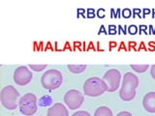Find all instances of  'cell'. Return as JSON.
<instances>
[{
	"mask_svg": "<svg viewBox=\"0 0 155 116\" xmlns=\"http://www.w3.org/2000/svg\"><path fill=\"white\" fill-rule=\"evenodd\" d=\"M139 86V78L132 72H126L122 80L119 97L122 101L130 102L136 96V89Z\"/></svg>",
	"mask_w": 155,
	"mask_h": 116,
	"instance_id": "obj_1",
	"label": "cell"
},
{
	"mask_svg": "<svg viewBox=\"0 0 155 116\" xmlns=\"http://www.w3.org/2000/svg\"><path fill=\"white\" fill-rule=\"evenodd\" d=\"M45 48H44V43L43 42H40L39 43V51H44Z\"/></svg>",
	"mask_w": 155,
	"mask_h": 116,
	"instance_id": "obj_40",
	"label": "cell"
},
{
	"mask_svg": "<svg viewBox=\"0 0 155 116\" xmlns=\"http://www.w3.org/2000/svg\"><path fill=\"white\" fill-rule=\"evenodd\" d=\"M111 18H117V14H115L114 9H111Z\"/></svg>",
	"mask_w": 155,
	"mask_h": 116,
	"instance_id": "obj_41",
	"label": "cell"
},
{
	"mask_svg": "<svg viewBox=\"0 0 155 116\" xmlns=\"http://www.w3.org/2000/svg\"><path fill=\"white\" fill-rule=\"evenodd\" d=\"M20 93L13 85L5 86L0 94V100L2 106L8 110H14L19 106Z\"/></svg>",
	"mask_w": 155,
	"mask_h": 116,
	"instance_id": "obj_3",
	"label": "cell"
},
{
	"mask_svg": "<svg viewBox=\"0 0 155 116\" xmlns=\"http://www.w3.org/2000/svg\"><path fill=\"white\" fill-rule=\"evenodd\" d=\"M148 29H149L148 34H153V35H155L154 29H153V26H152V25H149V26H148Z\"/></svg>",
	"mask_w": 155,
	"mask_h": 116,
	"instance_id": "obj_39",
	"label": "cell"
},
{
	"mask_svg": "<svg viewBox=\"0 0 155 116\" xmlns=\"http://www.w3.org/2000/svg\"><path fill=\"white\" fill-rule=\"evenodd\" d=\"M109 46H110V50H111L112 48L118 46V44L116 43V42H114V41H110V42H109Z\"/></svg>",
	"mask_w": 155,
	"mask_h": 116,
	"instance_id": "obj_29",
	"label": "cell"
},
{
	"mask_svg": "<svg viewBox=\"0 0 155 116\" xmlns=\"http://www.w3.org/2000/svg\"><path fill=\"white\" fill-rule=\"evenodd\" d=\"M96 46H97V48H96L97 51H104V50H101V48H100V43H99V42H97Z\"/></svg>",
	"mask_w": 155,
	"mask_h": 116,
	"instance_id": "obj_44",
	"label": "cell"
},
{
	"mask_svg": "<svg viewBox=\"0 0 155 116\" xmlns=\"http://www.w3.org/2000/svg\"><path fill=\"white\" fill-rule=\"evenodd\" d=\"M140 13H141V10L140 9H137V8L133 9V18H136V16L142 18V16H140Z\"/></svg>",
	"mask_w": 155,
	"mask_h": 116,
	"instance_id": "obj_24",
	"label": "cell"
},
{
	"mask_svg": "<svg viewBox=\"0 0 155 116\" xmlns=\"http://www.w3.org/2000/svg\"><path fill=\"white\" fill-rule=\"evenodd\" d=\"M86 12H87V14H86V18H94L95 16H96V12H95V10L94 9H92V8H89L86 10Z\"/></svg>",
	"mask_w": 155,
	"mask_h": 116,
	"instance_id": "obj_18",
	"label": "cell"
},
{
	"mask_svg": "<svg viewBox=\"0 0 155 116\" xmlns=\"http://www.w3.org/2000/svg\"><path fill=\"white\" fill-rule=\"evenodd\" d=\"M40 116H41V115H40Z\"/></svg>",
	"mask_w": 155,
	"mask_h": 116,
	"instance_id": "obj_49",
	"label": "cell"
},
{
	"mask_svg": "<svg viewBox=\"0 0 155 116\" xmlns=\"http://www.w3.org/2000/svg\"><path fill=\"white\" fill-rule=\"evenodd\" d=\"M154 32H155V29H154Z\"/></svg>",
	"mask_w": 155,
	"mask_h": 116,
	"instance_id": "obj_48",
	"label": "cell"
},
{
	"mask_svg": "<svg viewBox=\"0 0 155 116\" xmlns=\"http://www.w3.org/2000/svg\"><path fill=\"white\" fill-rule=\"evenodd\" d=\"M118 34H120V33H123V27L121 26V25H118V31H117Z\"/></svg>",
	"mask_w": 155,
	"mask_h": 116,
	"instance_id": "obj_43",
	"label": "cell"
},
{
	"mask_svg": "<svg viewBox=\"0 0 155 116\" xmlns=\"http://www.w3.org/2000/svg\"><path fill=\"white\" fill-rule=\"evenodd\" d=\"M101 33H104L105 35H108V33H109V32L106 30V28H105V26H104V25H101V27L99 28V32H98V34L100 35Z\"/></svg>",
	"mask_w": 155,
	"mask_h": 116,
	"instance_id": "obj_30",
	"label": "cell"
},
{
	"mask_svg": "<svg viewBox=\"0 0 155 116\" xmlns=\"http://www.w3.org/2000/svg\"><path fill=\"white\" fill-rule=\"evenodd\" d=\"M14 81L17 85L25 86L29 83L33 78V74L26 66H21L17 68L14 72Z\"/></svg>",
	"mask_w": 155,
	"mask_h": 116,
	"instance_id": "obj_8",
	"label": "cell"
},
{
	"mask_svg": "<svg viewBox=\"0 0 155 116\" xmlns=\"http://www.w3.org/2000/svg\"><path fill=\"white\" fill-rule=\"evenodd\" d=\"M82 46H83V48H82V51L86 50V48H85V46H86V44H85V42H83V43H82Z\"/></svg>",
	"mask_w": 155,
	"mask_h": 116,
	"instance_id": "obj_46",
	"label": "cell"
},
{
	"mask_svg": "<svg viewBox=\"0 0 155 116\" xmlns=\"http://www.w3.org/2000/svg\"><path fill=\"white\" fill-rule=\"evenodd\" d=\"M62 82H63V76L60 71L55 69L48 70L41 78L42 86L50 91L59 88Z\"/></svg>",
	"mask_w": 155,
	"mask_h": 116,
	"instance_id": "obj_4",
	"label": "cell"
},
{
	"mask_svg": "<svg viewBox=\"0 0 155 116\" xmlns=\"http://www.w3.org/2000/svg\"><path fill=\"white\" fill-rule=\"evenodd\" d=\"M33 50L34 51H39V44L37 42L33 43Z\"/></svg>",
	"mask_w": 155,
	"mask_h": 116,
	"instance_id": "obj_38",
	"label": "cell"
},
{
	"mask_svg": "<svg viewBox=\"0 0 155 116\" xmlns=\"http://www.w3.org/2000/svg\"><path fill=\"white\" fill-rule=\"evenodd\" d=\"M108 87L102 78L93 76L85 80L83 84V94L88 97H98L107 92Z\"/></svg>",
	"mask_w": 155,
	"mask_h": 116,
	"instance_id": "obj_2",
	"label": "cell"
},
{
	"mask_svg": "<svg viewBox=\"0 0 155 116\" xmlns=\"http://www.w3.org/2000/svg\"><path fill=\"white\" fill-rule=\"evenodd\" d=\"M139 29H140V31H139V32H140V35L141 34V33H142V32H143L144 34H146V35L148 34L147 26H146V25H144V24H140V27H139Z\"/></svg>",
	"mask_w": 155,
	"mask_h": 116,
	"instance_id": "obj_22",
	"label": "cell"
},
{
	"mask_svg": "<svg viewBox=\"0 0 155 116\" xmlns=\"http://www.w3.org/2000/svg\"><path fill=\"white\" fill-rule=\"evenodd\" d=\"M128 46H129V48H128V50H130L131 48H133L134 50L138 51V48H136V46H137V43H136V42H129V43H128Z\"/></svg>",
	"mask_w": 155,
	"mask_h": 116,
	"instance_id": "obj_26",
	"label": "cell"
},
{
	"mask_svg": "<svg viewBox=\"0 0 155 116\" xmlns=\"http://www.w3.org/2000/svg\"><path fill=\"white\" fill-rule=\"evenodd\" d=\"M102 80L106 82L108 87V92H114L118 89L121 80V74L116 69L108 70L104 74Z\"/></svg>",
	"mask_w": 155,
	"mask_h": 116,
	"instance_id": "obj_7",
	"label": "cell"
},
{
	"mask_svg": "<svg viewBox=\"0 0 155 116\" xmlns=\"http://www.w3.org/2000/svg\"><path fill=\"white\" fill-rule=\"evenodd\" d=\"M121 50H124L125 51H128V48H126V44H124V42H121V43L118 44V51H120Z\"/></svg>",
	"mask_w": 155,
	"mask_h": 116,
	"instance_id": "obj_27",
	"label": "cell"
},
{
	"mask_svg": "<svg viewBox=\"0 0 155 116\" xmlns=\"http://www.w3.org/2000/svg\"><path fill=\"white\" fill-rule=\"evenodd\" d=\"M151 13H152V18H155V10L154 9H152V10H151Z\"/></svg>",
	"mask_w": 155,
	"mask_h": 116,
	"instance_id": "obj_47",
	"label": "cell"
},
{
	"mask_svg": "<svg viewBox=\"0 0 155 116\" xmlns=\"http://www.w3.org/2000/svg\"><path fill=\"white\" fill-rule=\"evenodd\" d=\"M81 16H82L84 18H85V10L84 9H82V8H80V9H78V11H77V18H80Z\"/></svg>",
	"mask_w": 155,
	"mask_h": 116,
	"instance_id": "obj_21",
	"label": "cell"
},
{
	"mask_svg": "<svg viewBox=\"0 0 155 116\" xmlns=\"http://www.w3.org/2000/svg\"><path fill=\"white\" fill-rule=\"evenodd\" d=\"M52 99L51 96H48V95H46V96H43L40 100H39V106H50V104H52Z\"/></svg>",
	"mask_w": 155,
	"mask_h": 116,
	"instance_id": "obj_13",
	"label": "cell"
},
{
	"mask_svg": "<svg viewBox=\"0 0 155 116\" xmlns=\"http://www.w3.org/2000/svg\"><path fill=\"white\" fill-rule=\"evenodd\" d=\"M72 116H91V115L89 114L87 111H84V110H79V111H77V112L73 113V115Z\"/></svg>",
	"mask_w": 155,
	"mask_h": 116,
	"instance_id": "obj_20",
	"label": "cell"
},
{
	"mask_svg": "<svg viewBox=\"0 0 155 116\" xmlns=\"http://www.w3.org/2000/svg\"><path fill=\"white\" fill-rule=\"evenodd\" d=\"M138 32H139V29H138V27H137L135 24H132V25L128 26L127 33H129L130 35H136Z\"/></svg>",
	"mask_w": 155,
	"mask_h": 116,
	"instance_id": "obj_15",
	"label": "cell"
},
{
	"mask_svg": "<svg viewBox=\"0 0 155 116\" xmlns=\"http://www.w3.org/2000/svg\"><path fill=\"white\" fill-rule=\"evenodd\" d=\"M48 116H69V111L63 104L56 102L49 108Z\"/></svg>",
	"mask_w": 155,
	"mask_h": 116,
	"instance_id": "obj_9",
	"label": "cell"
},
{
	"mask_svg": "<svg viewBox=\"0 0 155 116\" xmlns=\"http://www.w3.org/2000/svg\"><path fill=\"white\" fill-rule=\"evenodd\" d=\"M132 70H134L137 72H144L147 71V69L149 68L148 65H131Z\"/></svg>",
	"mask_w": 155,
	"mask_h": 116,
	"instance_id": "obj_14",
	"label": "cell"
},
{
	"mask_svg": "<svg viewBox=\"0 0 155 116\" xmlns=\"http://www.w3.org/2000/svg\"><path fill=\"white\" fill-rule=\"evenodd\" d=\"M131 14H132V11H131L130 9H128V8H125V9H123V10L121 11V16H122V18H129L131 16Z\"/></svg>",
	"mask_w": 155,
	"mask_h": 116,
	"instance_id": "obj_17",
	"label": "cell"
},
{
	"mask_svg": "<svg viewBox=\"0 0 155 116\" xmlns=\"http://www.w3.org/2000/svg\"><path fill=\"white\" fill-rule=\"evenodd\" d=\"M90 50H96V48H95L94 44L92 43V42H89V43H88V46H87V48H86V51Z\"/></svg>",
	"mask_w": 155,
	"mask_h": 116,
	"instance_id": "obj_31",
	"label": "cell"
},
{
	"mask_svg": "<svg viewBox=\"0 0 155 116\" xmlns=\"http://www.w3.org/2000/svg\"><path fill=\"white\" fill-rule=\"evenodd\" d=\"M66 50H69L70 51H73V48H71V46H70V43L69 42H66L65 44H64V48H63V51Z\"/></svg>",
	"mask_w": 155,
	"mask_h": 116,
	"instance_id": "obj_34",
	"label": "cell"
},
{
	"mask_svg": "<svg viewBox=\"0 0 155 116\" xmlns=\"http://www.w3.org/2000/svg\"><path fill=\"white\" fill-rule=\"evenodd\" d=\"M147 50H149V51L155 50V42H149V43H148Z\"/></svg>",
	"mask_w": 155,
	"mask_h": 116,
	"instance_id": "obj_28",
	"label": "cell"
},
{
	"mask_svg": "<svg viewBox=\"0 0 155 116\" xmlns=\"http://www.w3.org/2000/svg\"><path fill=\"white\" fill-rule=\"evenodd\" d=\"M51 50L54 51V48H52V43H51V42H48L47 44H46V46H45V50Z\"/></svg>",
	"mask_w": 155,
	"mask_h": 116,
	"instance_id": "obj_33",
	"label": "cell"
},
{
	"mask_svg": "<svg viewBox=\"0 0 155 116\" xmlns=\"http://www.w3.org/2000/svg\"><path fill=\"white\" fill-rule=\"evenodd\" d=\"M83 101H84V94L76 89H71L67 91L64 96V102L66 106L73 110L80 108Z\"/></svg>",
	"mask_w": 155,
	"mask_h": 116,
	"instance_id": "obj_6",
	"label": "cell"
},
{
	"mask_svg": "<svg viewBox=\"0 0 155 116\" xmlns=\"http://www.w3.org/2000/svg\"><path fill=\"white\" fill-rule=\"evenodd\" d=\"M142 12H143V14H142V18H144L146 14H149L150 13H151V10L148 9V8H144V9L142 10Z\"/></svg>",
	"mask_w": 155,
	"mask_h": 116,
	"instance_id": "obj_37",
	"label": "cell"
},
{
	"mask_svg": "<svg viewBox=\"0 0 155 116\" xmlns=\"http://www.w3.org/2000/svg\"><path fill=\"white\" fill-rule=\"evenodd\" d=\"M116 116H133V115H132V113H130L128 111H121Z\"/></svg>",
	"mask_w": 155,
	"mask_h": 116,
	"instance_id": "obj_32",
	"label": "cell"
},
{
	"mask_svg": "<svg viewBox=\"0 0 155 116\" xmlns=\"http://www.w3.org/2000/svg\"><path fill=\"white\" fill-rule=\"evenodd\" d=\"M143 108L149 113H155V92H149L144 95L142 100Z\"/></svg>",
	"mask_w": 155,
	"mask_h": 116,
	"instance_id": "obj_10",
	"label": "cell"
},
{
	"mask_svg": "<svg viewBox=\"0 0 155 116\" xmlns=\"http://www.w3.org/2000/svg\"><path fill=\"white\" fill-rule=\"evenodd\" d=\"M143 50L147 51V48L145 46V44L143 43V42H141V43L140 44V46L138 48V50Z\"/></svg>",
	"mask_w": 155,
	"mask_h": 116,
	"instance_id": "obj_35",
	"label": "cell"
},
{
	"mask_svg": "<svg viewBox=\"0 0 155 116\" xmlns=\"http://www.w3.org/2000/svg\"><path fill=\"white\" fill-rule=\"evenodd\" d=\"M116 14H117V18H121V10L120 9H116Z\"/></svg>",
	"mask_w": 155,
	"mask_h": 116,
	"instance_id": "obj_42",
	"label": "cell"
},
{
	"mask_svg": "<svg viewBox=\"0 0 155 116\" xmlns=\"http://www.w3.org/2000/svg\"><path fill=\"white\" fill-rule=\"evenodd\" d=\"M96 16L98 18H105V9H99V10H97V13H96Z\"/></svg>",
	"mask_w": 155,
	"mask_h": 116,
	"instance_id": "obj_23",
	"label": "cell"
},
{
	"mask_svg": "<svg viewBox=\"0 0 155 116\" xmlns=\"http://www.w3.org/2000/svg\"><path fill=\"white\" fill-rule=\"evenodd\" d=\"M127 29H128V26H127V25H124V28H123V34H124V35L127 34Z\"/></svg>",
	"mask_w": 155,
	"mask_h": 116,
	"instance_id": "obj_45",
	"label": "cell"
},
{
	"mask_svg": "<svg viewBox=\"0 0 155 116\" xmlns=\"http://www.w3.org/2000/svg\"><path fill=\"white\" fill-rule=\"evenodd\" d=\"M94 116H112V112L108 106H100L96 109Z\"/></svg>",
	"mask_w": 155,
	"mask_h": 116,
	"instance_id": "obj_11",
	"label": "cell"
},
{
	"mask_svg": "<svg viewBox=\"0 0 155 116\" xmlns=\"http://www.w3.org/2000/svg\"><path fill=\"white\" fill-rule=\"evenodd\" d=\"M150 74H151L152 78L155 80V65H152L150 67Z\"/></svg>",
	"mask_w": 155,
	"mask_h": 116,
	"instance_id": "obj_36",
	"label": "cell"
},
{
	"mask_svg": "<svg viewBox=\"0 0 155 116\" xmlns=\"http://www.w3.org/2000/svg\"><path fill=\"white\" fill-rule=\"evenodd\" d=\"M29 68L35 72H42L47 68V65H29Z\"/></svg>",
	"mask_w": 155,
	"mask_h": 116,
	"instance_id": "obj_16",
	"label": "cell"
},
{
	"mask_svg": "<svg viewBox=\"0 0 155 116\" xmlns=\"http://www.w3.org/2000/svg\"><path fill=\"white\" fill-rule=\"evenodd\" d=\"M67 68H68V70H69L70 72H73V74H81V72H83L86 70L87 66L86 65H68L67 66Z\"/></svg>",
	"mask_w": 155,
	"mask_h": 116,
	"instance_id": "obj_12",
	"label": "cell"
},
{
	"mask_svg": "<svg viewBox=\"0 0 155 116\" xmlns=\"http://www.w3.org/2000/svg\"><path fill=\"white\" fill-rule=\"evenodd\" d=\"M73 50H75L76 48H79L81 51H82V43H81V42H74V44H73Z\"/></svg>",
	"mask_w": 155,
	"mask_h": 116,
	"instance_id": "obj_25",
	"label": "cell"
},
{
	"mask_svg": "<svg viewBox=\"0 0 155 116\" xmlns=\"http://www.w3.org/2000/svg\"><path fill=\"white\" fill-rule=\"evenodd\" d=\"M116 26L113 25V24H110L109 25V35H115L116 34Z\"/></svg>",
	"mask_w": 155,
	"mask_h": 116,
	"instance_id": "obj_19",
	"label": "cell"
},
{
	"mask_svg": "<svg viewBox=\"0 0 155 116\" xmlns=\"http://www.w3.org/2000/svg\"><path fill=\"white\" fill-rule=\"evenodd\" d=\"M19 108L23 115H34L38 108L37 97L33 93H27L23 95L19 101Z\"/></svg>",
	"mask_w": 155,
	"mask_h": 116,
	"instance_id": "obj_5",
	"label": "cell"
}]
</instances>
